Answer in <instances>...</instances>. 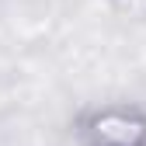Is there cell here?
Instances as JSON below:
<instances>
[{"instance_id": "obj_1", "label": "cell", "mask_w": 146, "mask_h": 146, "mask_svg": "<svg viewBox=\"0 0 146 146\" xmlns=\"http://www.w3.org/2000/svg\"><path fill=\"white\" fill-rule=\"evenodd\" d=\"M84 146H146V111L125 101L98 104L80 118Z\"/></svg>"}, {"instance_id": "obj_2", "label": "cell", "mask_w": 146, "mask_h": 146, "mask_svg": "<svg viewBox=\"0 0 146 146\" xmlns=\"http://www.w3.org/2000/svg\"><path fill=\"white\" fill-rule=\"evenodd\" d=\"M118 17H129V21H146V0H108Z\"/></svg>"}]
</instances>
